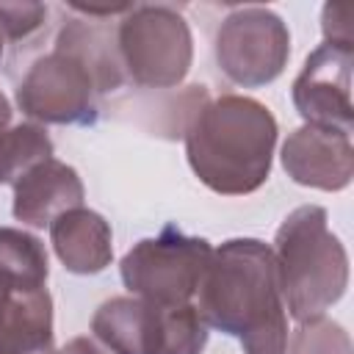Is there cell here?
I'll list each match as a JSON object with an SVG mask.
<instances>
[{
	"label": "cell",
	"mask_w": 354,
	"mask_h": 354,
	"mask_svg": "<svg viewBox=\"0 0 354 354\" xmlns=\"http://www.w3.org/2000/svg\"><path fill=\"white\" fill-rule=\"evenodd\" d=\"M116 28L94 17L61 25L50 53L39 55L17 86V108L36 124H94L100 100L122 88Z\"/></svg>",
	"instance_id": "1"
},
{
	"label": "cell",
	"mask_w": 354,
	"mask_h": 354,
	"mask_svg": "<svg viewBox=\"0 0 354 354\" xmlns=\"http://www.w3.org/2000/svg\"><path fill=\"white\" fill-rule=\"evenodd\" d=\"M196 293L207 329L238 337L243 354H285L288 313L266 241L230 238L213 249Z\"/></svg>",
	"instance_id": "2"
},
{
	"label": "cell",
	"mask_w": 354,
	"mask_h": 354,
	"mask_svg": "<svg viewBox=\"0 0 354 354\" xmlns=\"http://www.w3.org/2000/svg\"><path fill=\"white\" fill-rule=\"evenodd\" d=\"M277 136L268 105L246 94L202 97L183 124L191 171L221 196L252 194L268 180Z\"/></svg>",
	"instance_id": "3"
},
{
	"label": "cell",
	"mask_w": 354,
	"mask_h": 354,
	"mask_svg": "<svg viewBox=\"0 0 354 354\" xmlns=\"http://www.w3.org/2000/svg\"><path fill=\"white\" fill-rule=\"evenodd\" d=\"M274 263L285 313L293 321L326 315L348 288V254L329 230L326 207L301 205L285 216L274 238Z\"/></svg>",
	"instance_id": "4"
},
{
	"label": "cell",
	"mask_w": 354,
	"mask_h": 354,
	"mask_svg": "<svg viewBox=\"0 0 354 354\" xmlns=\"http://www.w3.org/2000/svg\"><path fill=\"white\" fill-rule=\"evenodd\" d=\"M91 332L111 354H202L210 335L196 304L163 307L138 296L102 301Z\"/></svg>",
	"instance_id": "5"
},
{
	"label": "cell",
	"mask_w": 354,
	"mask_h": 354,
	"mask_svg": "<svg viewBox=\"0 0 354 354\" xmlns=\"http://www.w3.org/2000/svg\"><path fill=\"white\" fill-rule=\"evenodd\" d=\"M124 80L141 88H174L194 61V36L171 6H130L116 25Z\"/></svg>",
	"instance_id": "6"
},
{
	"label": "cell",
	"mask_w": 354,
	"mask_h": 354,
	"mask_svg": "<svg viewBox=\"0 0 354 354\" xmlns=\"http://www.w3.org/2000/svg\"><path fill=\"white\" fill-rule=\"evenodd\" d=\"M210 254V241L188 235L177 224H163L158 235L141 238L124 252L119 274L130 296L163 307L188 304L199 290Z\"/></svg>",
	"instance_id": "7"
},
{
	"label": "cell",
	"mask_w": 354,
	"mask_h": 354,
	"mask_svg": "<svg viewBox=\"0 0 354 354\" xmlns=\"http://www.w3.org/2000/svg\"><path fill=\"white\" fill-rule=\"evenodd\" d=\"M213 53L230 83L260 88L285 72L290 58V30L271 8L241 6L221 19Z\"/></svg>",
	"instance_id": "8"
},
{
	"label": "cell",
	"mask_w": 354,
	"mask_h": 354,
	"mask_svg": "<svg viewBox=\"0 0 354 354\" xmlns=\"http://www.w3.org/2000/svg\"><path fill=\"white\" fill-rule=\"evenodd\" d=\"M351 47L321 44L307 55L301 72L290 86L293 105L304 124L351 133Z\"/></svg>",
	"instance_id": "9"
},
{
	"label": "cell",
	"mask_w": 354,
	"mask_h": 354,
	"mask_svg": "<svg viewBox=\"0 0 354 354\" xmlns=\"http://www.w3.org/2000/svg\"><path fill=\"white\" fill-rule=\"evenodd\" d=\"M285 174L304 188L318 191H343L354 177V147L351 133L301 124L296 127L279 152Z\"/></svg>",
	"instance_id": "10"
},
{
	"label": "cell",
	"mask_w": 354,
	"mask_h": 354,
	"mask_svg": "<svg viewBox=\"0 0 354 354\" xmlns=\"http://www.w3.org/2000/svg\"><path fill=\"white\" fill-rule=\"evenodd\" d=\"M86 196L83 180L75 166L50 158L14 183L11 213L28 227H50L61 213L80 207Z\"/></svg>",
	"instance_id": "11"
},
{
	"label": "cell",
	"mask_w": 354,
	"mask_h": 354,
	"mask_svg": "<svg viewBox=\"0 0 354 354\" xmlns=\"http://www.w3.org/2000/svg\"><path fill=\"white\" fill-rule=\"evenodd\" d=\"M50 243L69 274L94 277L113 260V232L105 216L91 207H72L50 224Z\"/></svg>",
	"instance_id": "12"
},
{
	"label": "cell",
	"mask_w": 354,
	"mask_h": 354,
	"mask_svg": "<svg viewBox=\"0 0 354 354\" xmlns=\"http://www.w3.org/2000/svg\"><path fill=\"white\" fill-rule=\"evenodd\" d=\"M53 158V138L36 122L8 124L0 133V185H14L25 171Z\"/></svg>",
	"instance_id": "13"
},
{
	"label": "cell",
	"mask_w": 354,
	"mask_h": 354,
	"mask_svg": "<svg viewBox=\"0 0 354 354\" xmlns=\"http://www.w3.org/2000/svg\"><path fill=\"white\" fill-rule=\"evenodd\" d=\"M285 354H354V346L343 324L321 315L313 321H301L290 332Z\"/></svg>",
	"instance_id": "14"
},
{
	"label": "cell",
	"mask_w": 354,
	"mask_h": 354,
	"mask_svg": "<svg viewBox=\"0 0 354 354\" xmlns=\"http://www.w3.org/2000/svg\"><path fill=\"white\" fill-rule=\"evenodd\" d=\"M47 19V6L41 3H0V33L6 41H19L33 36Z\"/></svg>",
	"instance_id": "15"
},
{
	"label": "cell",
	"mask_w": 354,
	"mask_h": 354,
	"mask_svg": "<svg viewBox=\"0 0 354 354\" xmlns=\"http://www.w3.org/2000/svg\"><path fill=\"white\" fill-rule=\"evenodd\" d=\"M321 30L324 44L335 47H351L354 50V30H351V6L326 3L321 11Z\"/></svg>",
	"instance_id": "16"
},
{
	"label": "cell",
	"mask_w": 354,
	"mask_h": 354,
	"mask_svg": "<svg viewBox=\"0 0 354 354\" xmlns=\"http://www.w3.org/2000/svg\"><path fill=\"white\" fill-rule=\"evenodd\" d=\"M33 288H47V285H30V282L14 277L11 271H6V268L0 266V335H3V329L8 326V321H11V315H14L17 304H19V299H22L28 290H33Z\"/></svg>",
	"instance_id": "17"
},
{
	"label": "cell",
	"mask_w": 354,
	"mask_h": 354,
	"mask_svg": "<svg viewBox=\"0 0 354 354\" xmlns=\"http://www.w3.org/2000/svg\"><path fill=\"white\" fill-rule=\"evenodd\" d=\"M58 354H108V348L100 346L94 337L80 335V337H72L64 348H58Z\"/></svg>",
	"instance_id": "18"
},
{
	"label": "cell",
	"mask_w": 354,
	"mask_h": 354,
	"mask_svg": "<svg viewBox=\"0 0 354 354\" xmlns=\"http://www.w3.org/2000/svg\"><path fill=\"white\" fill-rule=\"evenodd\" d=\"M11 113H14V111H11V102H8V97L0 91V133L11 124Z\"/></svg>",
	"instance_id": "19"
},
{
	"label": "cell",
	"mask_w": 354,
	"mask_h": 354,
	"mask_svg": "<svg viewBox=\"0 0 354 354\" xmlns=\"http://www.w3.org/2000/svg\"><path fill=\"white\" fill-rule=\"evenodd\" d=\"M3 47H6V39H3V33H0V58H3Z\"/></svg>",
	"instance_id": "20"
}]
</instances>
